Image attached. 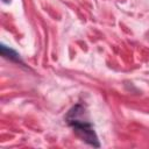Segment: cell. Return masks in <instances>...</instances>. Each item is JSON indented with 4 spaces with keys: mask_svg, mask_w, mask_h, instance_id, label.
Returning <instances> with one entry per match:
<instances>
[{
    "mask_svg": "<svg viewBox=\"0 0 149 149\" xmlns=\"http://www.w3.org/2000/svg\"><path fill=\"white\" fill-rule=\"evenodd\" d=\"M65 120L70 127L73 128V130L77 133V135L86 143L93 147H100V143L98 141V136L93 129L92 123L87 120L85 108L83 105L77 104L73 106L66 114Z\"/></svg>",
    "mask_w": 149,
    "mask_h": 149,
    "instance_id": "1",
    "label": "cell"
},
{
    "mask_svg": "<svg viewBox=\"0 0 149 149\" xmlns=\"http://www.w3.org/2000/svg\"><path fill=\"white\" fill-rule=\"evenodd\" d=\"M1 52H2V55H3L5 57L10 58L12 61L20 62V57H19V55H17L15 51H13L12 49H8V48H6L5 45H1Z\"/></svg>",
    "mask_w": 149,
    "mask_h": 149,
    "instance_id": "2",
    "label": "cell"
}]
</instances>
